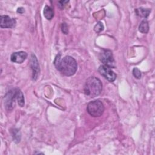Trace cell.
<instances>
[{"mask_svg":"<svg viewBox=\"0 0 155 155\" xmlns=\"http://www.w3.org/2000/svg\"><path fill=\"white\" fill-rule=\"evenodd\" d=\"M54 65L62 74L71 76L75 74L78 69L76 60L70 56H66L61 58V55L58 54L54 61Z\"/></svg>","mask_w":155,"mask_h":155,"instance_id":"6da1fadb","label":"cell"},{"mask_svg":"<svg viewBox=\"0 0 155 155\" xmlns=\"http://www.w3.org/2000/svg\"><path fill=\"white\" fill-rule=\"evenodd\" d=\"M17 101L18 105L22 107L24 105L25 101L24 95L22 91L18 88L9 90L4 96V104L7 110H12L15 105V101Z\"/></svg>","mask_w":155,"mask_h":155,"instance_id":"7a4b0ae2","label":"cell"},{"mask_svg":"<svg viewBox=\"0 0 155 155\" xmlns=\"http://www.w3.org/2000/svg\"><path fill=\"white\" fill-rule=\"evenodd\" d=\"M102 90V84L100 79L96 77H90L84 85L85 94L91 97L98 96Z\"/></svg>","mask_w":155,"mask_h":155,"instance_id":"3957f363","label":"cell"},{"mask_svg":"<svg viewBox=\"0 0 155 155\" xmlns=\"http://www.w3.org/2000/svg\"><path fill=\"white\" fill-rule=\"evenodd\" d=\"M87 110L93 117H99L104 111V105L99 100H96L88 103Z\"/></svg>","mask_w":155,"mask_h":155,"instance_id":"277c9868","label":"cell"},{"mask_svg":"<svg viewBox=\"0 0 155 155\" xmlns=\"http://www.w3.org/2000/svg\"><path fill=\"white\" fill-rule=\"evenodd\" d=\"M99 59L105 66L111 68H114L116 66L112 51L110 50H103L99 54Z\"/></svg>","mask_w":155,"mask_h":155,"instance_id":"5b68a950","label":"cell"},{"mask_svg":"<svg viewBox=\"0 0 155 155\" xmlns=\"http://www.w3.org/2000/svg\"><path fill=\"white\" fill-rule=\"evenodd\" d=\"M98 71L100 74L110 82H113L116 79V74L111 70V68L105 65H101Z\"/></svg>","mask_w":155,"mask_h":155,"instance_id":"8992f818","label":"cell"},{"mask_svg":"<svg viewBox=\"0 0 155 155\" xmlns=\"http://www.w3.org/2000/svg\"><path fill=\"white\" fill-rule=\"evenodd\" d=\"M0 26L1 28H13L15 27L16 21L15 19L11 18L7 15L1 16Z\"/></svg>","mask_w":155,"mask_h":155,"instance_id":"52a82bcc","label":"cell"},{"mask_svg":"<svg viewBox=\"0 0 155 155\" xmlns=\"http://www.w3.org/2000/svg\"><path fill=\"white\" fill-rule=\"evenodd\" d=\"M31 68L32 70V77L33 80H36L39 74V65L36 56L33 54L31 56Z\"/></svg>","mask_w":155,"mask_h":155,"instance_id":"ba28073f","label":"cell"},{"mask_svg":"<svg viewBox=\"0 0 155 155\" xmlns=\"http://www.w3.org/2000/svg\"><path fill=\"white\" fill-rule=\"evenodd\" d=\"M27 57V53L25 51H18L12 54L10 56V60L13 62L21 64L23 62Z\"/></svg>","mask_w":155,"mask_h":155,"instance_id":"9c48e42d","label":"cell"},{"mask_svg":"<svg viewBox=\"0 0 155 155\" xmlns=\"http://www.w3.org/2000/svg\"><path fill=\"white\" fill-rule=\"evenodd\" d=\"M151 12V10L148 8H144L142 7L135 9V13L137 16L143 18H147Z\"/></svg>","mask_w":155,"mask_h":155,"instance_id":"30bf717a","label":"cell"},{"mask_svg":"<svg viewBox=\"0 0 155 155\" xmlns=\"http://www.w3.org/2000/svg\"><path fill=\"white\" fill-rule=\"evenodd\" d=\"M43 13H44V16H45V18L48 20H51L54 16L53 9L51 7L48 6V5L45 6V7L44 8Z\"/></svg>","mask_w":155,"mask_h":155,"instance_id":"8fae6325","label":"cell"},{"mask_svg":"<svg viewBox=\"0 0 155 155\" xmlns=\"http://www.w3.org/2000/svg\"><path fill=\"white\" fill-rule=\"evenodd\" d=\"M139 30L142 33H147L149 30L148 22L146 19H143L139 26Z\"/></svg>","mask_w":155,"mask_h":155,"instance_id":"7c38bea8","label":"cell"},{"mask_svg":"<svg viewBox=\"0 0 155 155\" xmlns=\"http://www.w3.org/2000/svg\"><path fill=\"white\" fill-rule=\"evenodd\" d=\"M12 134L14 142L16 143H19L21 139V134L20 131L18 129H13L12 131Z\"/></svg>","mask_w":155,"mask_h":155,"instance_id":"4fadbf2b","label":"cell"},{"mask_svg":"<svg viewBox=\"0 0 155 155\" xmlns=\"http://www.w3.org/2000/svg\"><path fill=\"white\" fill-rule=\"evenodd\" d=\"M104 27L101 22H98L94 27V30L96 33H100L104 30Z\"/></svg>","mask_w":155,"mask_h":155,"instance_id":"5bb4252c","label":"cell"},{"mask_svg":"<svg viewBox=\"0 0 155 155\" xmlns=\"http://www.w3.org/2000/svg\"><path fill=\"white\" fill-rule=\"evenodd\" d=\"M133 74L136 79H140L141 78V72L139 68L135 67L133 69Z\"/></svg>","mask_w":155,"mask_h":155,"instance_id":"9a60e30c","label":"cell"},{"mask_svg":"<svg viewBox=\"0 0 155 155\" xmlns=\"http://www.w3.org/2000/svg\"><path fill=\"white\" fill-rule=\"evenodd\" d=\"M62 31L64 34H67L68 32V27L65 23H63L62 24Z\"/></svg>","mask_w":155,"mask_h":155,"instance_id":"2e32d148","label":"cell"},{"mask_svg":"<svg viewBox=\"0 0 155 155\" xmlns=\"http://www.w3.org/2000/svg\"><path fill=\"white\" fill-rule=\"evenodd\" d=\"M69 1H59V6L60 8H63L64 6L65 5V4L68 3Z\"/></svg>","mask_w":155,"mask_h":155,"instance_id":"e0dca14e","label":"cell"},{"mask_svg":"<svg viewBox=\"0 0 155 155\" xmlns=\"http://www.w3.org/2000/svg\"><path fill=\"white\" fill-rule=\"evenodd\" d=\"M17 12L19 13H23L24 12V8L22 7H19L17 10Z\"/></svg>","mask_w":155,"mask_h":155,"instance_id":"ac0fdd59","label":"cell"}]
</instances>
